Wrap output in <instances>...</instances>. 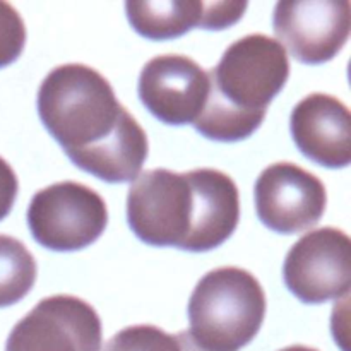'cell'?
<instances>
[{
    "label": "cell",
    "mask_w": 351,
    "mask_h": 351,
    "mask_svg": "<svg viewBox=\"0 0 351 351\" xmlns=\"http://www.w3.org/2000/svg\"><path fill=\"white\" fill-rule=\"evenodd\" d=\"M247 2L202 0H146L127 2L125 10L134 29L149 40H171L192 27L225 29L242 19Z\"/></svg>",
    "instance_id": "12"
},
{
    "label": "cell",
    "mask_w": 351,
    "mask_h": 351,
    "mask_svg": "<svg viewBox=\"0 0 351 351\" xmlns=\"http://www.w3.org/2000/svg\"><path fill=\"white\" fill-rule=\"evenodd\" d=\"M38 113L81 170L112 184L136 180L147 136L98 71L82 64L55 67L38 91Z\"/></svg>",
    "instance_id": "1"
},
{
    "label": "cell",
    "mask_w": 351,
    "mask_h": 351,
    "mask_svg": "<svg viewBox=\"0 0 351 351\" xmlns=\"http://www.w3.org/2000/svg\"><path fill=\"white\" fill-rule=\"evenodd\" d=\"M291 134L298 149L315 163L345 168L351 161V117L341 99L314 93L291 112Z\"/></svg>",
    "instance_id": "11"
},
{
    "label": "cell",
    "mask_w": 351,
    "mask_h": 351,
    "mask_svg": "<svg viewBox=\"0 0 351 351\" xmlns=\"http://www.w3.org/2000/svg\"><path fill=\"white\" fill-rule=\"evenodd\" d=\"M36 281V261L23 242L0 235V307L23 300Z\"/></svg>",
    "instance_id": "13"
},
{
    "label": "cell",
    "mask_w": 351,
    "mask_h": 351,
    "mask_svg": "<svg viewBox=\"0 0 351 351\" xmlns=\"http://www.w3.org/2000/svg\"><path fill=\"white\" fill-rule=\"evenodd\" d=\"M103 351H182L177 336L156 326H132L117 332Z\"/></svg>",
    "instance_id": "14"
},
{
    "label": "cell",
    "mask_w": 351,
    "mask_h": 351,
    "mask_svg": "<svg viewBox=\"0 0 351 351\" xmlns=\"http://www.w3.org/2000/svg\"><path fill=\"white\" fill-rule=\"evenodd\" d=\"M175 336H177L178 345H180L182 351H206L204 348H201V346L194 341V338H192L191 332L189 331H182Z\"/></svg>",
    "instance_id": "17"
},
{
    "label": "cell",
    "mask_w": 351,
    "mask_h": 351,
    "mask_svg": "<svg viewBox=\"0 0 351 351\" xmlns=\"http://www.w3.org/2000/svg\"><path fill=\"white\" fill-rule=\"evenodd\" d=\"M280 351H319V350L311 348V346H304V345H293V346H288V348L280 350Z\"/></svg>",
    "instance_id": "18"
},
{
    "label": "cell",
    "mask_w": 351,
    "mask_h": 351,
    "mask_svg": "<svg viewBox=\"0 0 351 351\" xmlns=\"http://www.w3.org/2000/svg\"><path fill=\"white\" fill-rule=\"evenodd\" d=\"M108 209L98 192L77 182H58L36 192L27 209L34 240L58 252L84 249L101 237Z\"/></svg>",
    "instance_id": "5"
},
{
    "label": "cell",
    "mask_w": 351,
    "mask_h": 351,
    "mask_svg": "<svg viewBox=\"0 0 351 351\" xmlns=\"http://www.w3.org/2000/svg\"><path fill=\"white\" fill-rule=\"evenodd\" d=\"M266 295L242 267H218L206 274L189 302L191 336L206 351H239L259 332Z\"/></svg>",
    "instance_id": "4"
},
{
    "label": "cell",
    "mask_w": 351,
    "mask_h": 351,
    "mask_svg": "<svg viewBox=\"0 0 351 351\" xmlns=\"http://www.w3.org/2000/svg\"><path fill=\"white\" fill-rule=\"evenodd\" d=\"M127 218L143 242L208 252L232 237L240 219L239 189L215 168L141 173L127 195Z\"/></svg>",
    "instance_id": "2"
},
{
    "label": "cell",
    "mask_w": 351,
    "mask_h": 351,
    "mask_svg": "<svg viewBox=\"0 0 351 351\" xmlns=\"http://www.w3.org/2000/svg\"><path fill=\"white\" fill-rule=\"evenodd\" d=\"M101 321L95 308L72 295L43 298L14 326L5 351H99Z\"/></svg>",
    "instance_id": "7"
},
{
    "label": "cell",
    "mask_w": 351,
    "mask_h": 351,
    "mask_svg": "<svg viewBox=\"0 0 351 351\" xmlns=\"http://www.w3.org/2000/svg\"><path fill=\"white\" fill-rule=\"evenodd\" d=\"M26 27L23 17L10 3L0 2V67L12 64L23 53Z\"/></svg>",
    "instance_id": "15"
},
{
    "label": "cell",
    "mask_w": 351,
    "mask_h": 351,
    "mask_svg": "<svg viewBox=\"0 0 351 351\" xmlns=\"http://www.w3.org/2000/svg\"><path fill=\"white\" fill-rule=\"evenodd\" d=\"M288 290L305 304L346 297L351 287V242L332 226L308 232L288 252L283 267Z\"/></svg>",
    "instance_id": "6"
},
{
    "label": "cell",
    "mask_w": 351,
    "mask_h": 351,
    "mask_svg": "<svg viewBox=\"0 0 351 351\" xmlns=\"http://www.w3.org/2000/svg\"><path fill=\"white\" fill-rule=\"evenodd\" d=\"M326 202L324 184L295 163H274L257 178V216L278 233L291 235L315 226L324 215Z\"/></svg>",
    "instance_id": "9"
},
{
    "label": "cell",
    "mask_w": 351,
    "mask_h": 351,
    "mask_svg": "<svg viewBox=\"0 0 351 351\" xmlns=\"http://www.w3.org/2000/svg\"><path fill=\"white\" fill-rule=\"evenodd\" d=\"M278 43L302 64H322L341 51L351 29L348 0H283L273 17Z\"/></svg>",
    "instance_id": "8"
},
{
    "label": "cell",
    "mask_w": 351,
    "mask_h": 351,
    "mask_svg": "<svg viewBox=\"0 0 351 351\" xmlns=\"http://www.w3.org/2000/svg\"><path fill=\"white\" fill-rule=\"evenodd\" d=\"M288 75V53L276 40L266 34L240 38L208 71V101L194 127L202 136L223 143L252 136Z\"/></svg>",
    "instance_id": "3"
},
{
    "label": "cell",
    "mask_w": 351,
    "mask_h": 351,
    "mask_svg": "<svg viewBox=\"0 0 351 351\" xmlns=\"http://www.w3.org/2000/svg\"><path fill=\"white\" fill-rule=\"evenodd\" d=\"M208 95V72L185 55H158L141 72V101L165 123H194L204 110Z\"/></svg>",
    "instance_id": "10"
},
{
    "label": "cell",
    "mask_w": 351,
    "mask_h": 351,
    "mask_svg": "<svg viewBox=\"0 0 351 351\" xmlns=\"http://www.w3.org/2000/svg\"><path fill=\"white\" fill-rule=\"evenodd\" d=\"M17 177L12 167L0 156V219L5 218L12 209L17 195Z\"/></svg>",
    "instance_id": "16"
}]
</instances>
